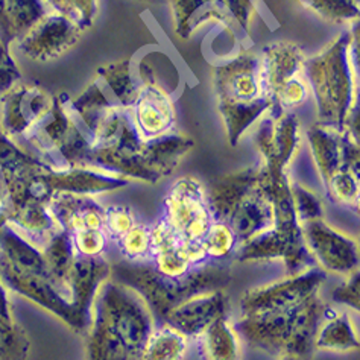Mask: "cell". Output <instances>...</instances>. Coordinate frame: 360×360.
Masks as SVG:
<instances>
[{
	"mask_svg": "<svg viewBox=\"0 0 360 360\" xmlns=\"http://www.w3.org/2000/svg\"><path fill=\"white\" fill-rule=\"evenodd\" d=\"M195 340L201 360H240L238 331L230 326L226 316L214 321Z\"/></svg>",
	"mask_w": 360,
	"mask_h": 360,
	"instance_id": "obj_17",
	"label": "cell"
},
{
	"mask_svg": "<svg viewBox=\"0 0 360 360\" xmlns=\"http://www.w3.org/2000/svg\"><path fill=\"white\" fill-rule=\"evenodd\" d=\"M165 221L184 242H202L214 222L202 186L192 176L174 184L165 201Z\"/></svg>",
	"mask_w": 360,
	"mask_h": 360,
	"instance_id": "obj_10",
	"label": "cell"
},
{
	"mask_svg": "<svg viewBox=\"0 0 360 360\" xmlns=\"http://www.w3.org/2000/svg\"><path fill=\"white\" fill-rule=\"evenodd\" d=\"M280 360H298V359H295V357H290V356H281V359Z\"/></svg>",
	"mask_w": 360,
	"mask_h": 360,
	"instance_id": "obj_31",
	"label": "cell"
},
{
	"mask_svg": "<svg viewBox=\"0 0 360 360\" xmlns=\"http://www.w3.org/2000/svg\"><path fill=\"white\" fill-rule=\"evenodd\" d=\"M360 348V338L349 315L326 307L324 319L315 336V349L326 352H354Z\"/></svg>",
	"mask_w": 360,
	"mask_h": 360,
	"instance_id": "obj_16",
	"label": "cell"
},
{
	"mask_svg": "<svg viewBox=\"0 0 360 360\" xmlns=\"http://www.w3.org/2000/svg\"><path fill=\"white\" fill-rule=\"evenodd\" d=\"M264 85L271 101L283 108H297L310 96V82L304 77V58L297 47L271 46L262 58Z\"/></svg>",
	"mask_w": 360,
	"mask_h": 360,
	"instance_id": "obj_9",
	"label": "cell"
},
{
	"mask_svg": "<svg viewBox=\"0 0 360 360\" xmlns=\"http://www.w3.org/2000/svg\"><path fill=\"white\" fill-rule=\"evenodd\" d=\"M326 307L318 293L290 309L242 316L236 322L234 330L254 348L309 360L314 354L315 336L324 319Z\"/></svg>",
	"mask_w": 360,
	"mask_h": 360,
	"instance_id": "obj_5",
	"label": "cell"
},
{
	"mask_svg": "<svg viewBox=\"0 0 360 360\" xmlns=\"http://www.w3.org/2000/svg\"><path fill=\"white\" fill-rule=\"evenodd\" d=\"M257 146L264 158V165L286 169L300 146V131L295 117L281 116L268 122L257 134Z\"/></svg>",
	"mask_w": 360,
	"mask_h": 360,
	"instance_id": "obj_14",
	"label": "cell"
},
{
	"mask_svg": "<svg viewBox=\"0 0 360 360\" xmlns=\"http://www.w3.org/2000/svg\"><path fill=\"white\" fill-rule=\"evenodd\" d=\"M188 349V339L170 327L160 324L149 335L139 360H184Z\"/></svg>",
	"mask_w": 360,
	"mask_h": 360,
	"instance_id": "obj_19",
	"label": "cell"
},
{
	"mask_svg": "<svg viewBox=\"0 0 360 360\" xmlns=\"http://www.w3.org/2000/svg\"><path fill=\"white\" fill-rule=\"evenodd\" d=\"M339 134L344 132L328 128H315L309 132L311 154L324 183L342 167V140Z\"/></svg>",
	"mask_w": 360,
	"mask_h": 360,
	"instance_id": "obj_18",
	"label": "cell"
},
{
	"mask_svg": "<svg viewBox=\"0 0 360 360\" xmlns=\"http://www.w3.org/2000/svg\"><path fill=\"white\" fill-rule=\"evenodd\" d=\"M359 251H360V240H359Z\"/></svg>",
	"mask_w": 360,
	"mask_h": 360,
	"instance_id": "obj_32",
	"label": "cell"
},
{
	"mask_svg": "<svg viewBox=\"0 0 360 360\" xmlns=\"http://www.w3.org/2000/svg\"><path fill=\"white\" fill-rule=\"evenodd\" d=\"M260 179L274 205V225L266 233L240 245L236 251V259L243 263L281 260L288 276H297L316 266L302 236V226L293 205L292 188L284 169L263 163L260 166Z\"/></svg>",
	"mask_w": 360,
	"mask_h": 360,
	"instance_id": "obj_3",
	"label": "cell"
},
{
	"mask_svg": "<svg viewBox=\"0 0 360 360\" xmlns=\"http://www.w3.org/2000/svg\"><path fill=\"white\" fill-rule=\"evenodd\" d=\"M345 44L335 43L330 49L309 63L307 79L316 91L321 119L333 129L344 132L349 102H352V77H349Z\"/></svg>",
	"mask_w": 360,
	"mask_h": 360,
	"instance_id": "obj_8",
	"label": "cell"
},
{
	"mask_svg": "<svg viewBox=\"0 0 360 360\" xmlns=\"http://www.w3.org/2000/svg\"><path fill=\"white\" fill-rule=\"evenodd\" d=\"M221 111L231 145L238 143L246 128L257 120L271 103L264 85L262 58L242 53L221 68L216 77Z\"/></svg>",
	"mask_w": 360,
	"mask_h": 360,
	"instance_id": "obj_7",
	"label": "cell"
},
{
	"mask_svg": "<svg viewBox=\"0 0 360 360\" xmlns=\"http://www.w3.org/2000/svg\"><path fill=\"white\" fill-rule=\"evenodd\" d=\"M122 254L128 262H145L153 255V238H150V229L136 224L132 229L117 240Z\"/></svg>",
	"mask_w": 360,
	"mask_h": 360,
	"instance_id": "obj_22",
	"label": "cell"
},
{
	"mask_svg": "<svg viewBox=\"0 0 360 360\" xmlns=\"http://www.w3.org/2000/svg\"><path fill=\"white\" fill-rule=\"evenodd\" d=\"M65 233V231H64ZM73 250L84 257H103L108 236L103 230L85 229L81 231L68 233Z\"/></svg>",
	"mask_w": 360,
	"mask_h": 360,
	"instance_id": "obj_24",
	"label": "cell"
},
{
	"mask_svg": "<svg viewBox=\"0 0 360 360\" xmlns=\"http://www.w3.org/2000/svg\"><path fill=\"white\" fill-rule=\"evenodd\" d=\"M331 298L336 302H340V304L360 311V269L349 274L348 280L331 293Z\"/></svg>",
	"mask_w": 360,
	"mask_h": 360,
	"instance_id": "obj_27",
	"label": "cell"
},
{
	"mask_svg": "<svg viewBox=\"0 0 360 360\" xmlns=\"http://www.w3.org/2000/svg\"><path fill=\"white\" fill-rule=\"evenodd\" d=\"M290 188H292L293 205H295V212L301 225L322 219L324 210H322L321 200L314 192L297 183L290 184Z\"/></svg>",
	"mask_w": 360,
	"mask_h": 360,
	"instance_id": "obj_25",
	"label": "cell"
},
{
	"mask_svg": "<svg viewBox=\"0 0 360 360\" xmlns=\"http://www.w3.org/2000/svg\"><path fill=\"white\" fill-rule=\"evenodd\" d=\"M137 224L129 207L112 205L105 210V233L112 240H120Z\"/></svg>",
	"mask_w": 360,
	"mask_h": 360,
	"instance_id": "obj_26",
	"label": "cell"
},
{
	"mask_svg": "<svg viewBox=\"0 0 360 360\" xmlns=\"http://www.w3.org/2000/svg\"><path fill=\"white\" fill-rule=\"evenodd\" d=\"M353 207H354L356 213L360 216V191H359V193H357V196H356V200H354V202H353Z\"/></svg>",
	"mask_w": 360,
	"mask_h": 360,
	"instance_id": "obj_30",
	"label": "cell"
},
{
	"mask_svg": "<svg viewBox=\"0 0 360 360\" xmlns=\"http://www.w3.org/2000/svg\"><path fill=\"white\" fill-rule=\"evenodd\" d=\"M111 278L134 289L145 300L154 318L163 321L169 310L204 292L225 289L231 281V271L222 263L198 264L184 277H161L150 264L120 262L111 264Z\"/></svg>",
	"mask_w": 360,
	"mask_h": 360,
	"instance_id": "obj_4",
	"label": "cell"
},
{
	"mask_svg": "<svg viewBox=\"0 0 360 360\" xmlns=\"http://www.w3.org/2000/svg\"><path fill=\"white\" fill-rule=\"evenodd\" d=\"M327 193L330 200L340 205H353L360 191V181L347 167H340L327 181Z\"/></svg>",
	"mask_w": 360,
	"mask_h": 360,
	"instance_id": "obj_23",
	"label": "cell"
},
{
	"mask_svg": "<svg viewBox=\"0 0 360 360\" xmlns=\"http://www.w3.org/2000/svg\"><path fill=\"white\" fill-rule=\"evenodd\" d=\"M31 342L15 318L0 316V360H26Z\"/></svg>",
	"mask_w": 360,
	"mask_h": 360,
	"instance_id": "obj_20",
	"label": "cell"
},
{
	"mask_svg": "<svg viewBox=\"0 0 360 360\" xmlns=\"http://www.w3.org/2000/svg\"><path fill=\"white\" fill-rule=\"evenodd\" d=\"M302 236L316 263L330 272L349 276L359 269V243L322 219L302 224Z\"/></svg>",
	"mask_w": 360,
	"mask_h": 360,
	"instance_id": "obj_12",
	"label": "cell"
},
{
	"mask_svg": "<svg viewBox=\"0 0 360 360\" xmlns=\"http://www.w3.org/2000/svg\"><path fill=\"white\" fill-rule=\"evenodd\" d=\"M175 115L167 93L155 87L148 89L136 107V132L143 141L165 137L174 125Z\"/></svg>",
	"mask_w": 360,
	"mask_h": 360,
	"instance_id": "obj_15",
	"label": "cell"
},
{
	"mask_svg": "<svg viewBox=\"0 0 360 360\" xmlns=\"http://www.w3.org/2000/svg\"><path fill=\"white\" fill-rule=\"evenodd\" d=\"M0 280L4 286L51 311L75 333H87L90 321L56 286L44 254L0 221Z\"/></svg>",
	"mask_w": 360,
	"mask_h": 360,
	"instance_id": "obj_2",
	"label": "cell"
},
{
	"mask_svg": "<svg viewBox=\"0 0 360 360\" xmlns=\"http://www.w3.org/2000/svg\"><path fill=\"white\" fill-rule=\"evenodd\" d=\"M53 6L64 11H91L96 0H47Z\"/></svg>",
	"mask_w": 360,
	"mask_h": 360,
	"instance_id": "obj_28",
	"label": "cell"
},
{
	"mask_svg": "<svg viewBox=\"0 0 360 360\" xmlns=\"http://www.w3.org/2000/svg\"><path fill=\"white\" fill-rule=\"evenodd\" d=\"M353 39H354V61H356V68L357 73L360 75V22L356 23L354 32H353Z\"/></svg>",
	"mask_w": 360,
	"mask_h": 360,
	"instance_id": "obj_29",
	"label": "cell"
},
{
	"mask_svg": "<svg viewBox=\"0 0 360 360\" xmlns=\"http://www.w3.org/2000/svg\"><path fill=\"white\" fill-rule=\"evenodd\" d=\"M207 202L213 219L230 226L239 246L274 225V205L262 186L260 167L217 179L207 195Z\"/></svg>",
	"mask_w": 360,
	"mask_h": 360,
	"instance_id": "obj_6",
	"label": "cell"
},
{
	"mask_svg": "<svg viewBox=\"0 0 360 360\" xmlns=\"http://www.w3.org/2000/svg\"><path fill=\"white\" fill-rule=\"evenodd\" d=\"M145 300L111 277L93 300L87 333V360H139L155 327Z\"/></svg>",
	"mask_w": 360,
	"mask_h": 360,
	"instance_id": "obj_1",
	"label": "cell"
},
{
	"mask_svg": "<svg viewBox=\"0 0 360 360\" xmlns=\"http://www.w3.org/2000/svg\"><path fill=\"white\" fill-rule=\"evenodd\" d=\"M326 281V271L311 266L297 276H289L268 286L251 289L240 298L242 316L263 315L298 306L306 300L318 295Z\"/></svg>",
	"mask_w": 360,
	"mask_h": 360,
	"instance_id": "obj_11",
	"label": "cell"
},
{
	"mask_svg": "<svg viewBox=\"0 0 360 360\" xmlns=\"http://www.w3.org/2000/svg\"><path fill=\"white\" fill-rule=\"evenodd\" d=\"M201 243L207 252L208 260L213 262L229 259L239 248V240L236 238L234 231L229 225L219 221L213 222L212 229L208 230Z\"/></svg>",
	"mask_w": 360,
	"mask_h": 360,
	"instance_id": "obj_21",
	"label": "cell"
},
{
	"mask_svg": "<svg viewBox=\"0 0 360 360\" xmlns=\"http://www.w3.org/2000/svg\"><path fill=\"white\" fill-rule=\"evenodd\" d=\"M225 289L204 292L187 300L183 304L169 310L161 324L176 328L187 339H196L210 327L214 321L225 318L229 311V297Z\"/></svg>",
	"mask_w": 360,
	"mask_h": 360,
	"instance_id": "obj_13",
	"label": "cell"
}]
</instances>
